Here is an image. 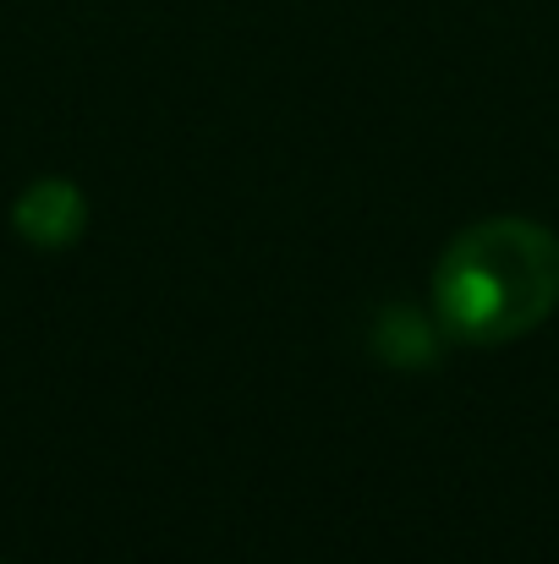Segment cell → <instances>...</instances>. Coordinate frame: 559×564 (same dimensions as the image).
Instances as JSON below:
<instances>
[{"mask_svg":"<svg viewBox=\"0 0 559 564\" xmlns=\"http://www.w3.org/2000/svg\"><path fill=\"white\" fill-rule=\"evenodd\" d=\"M433 307L472 346L533 335L559 307V236L510 214L461 230L433 269Z\"/></svg>","mask_w":559,"mask_h":564,"instance_id":"obj_1","label":"cell"},{"mask_svg":"<svg viewBox=\"0 0 559 564\" xmlns=\"http://www.w3.org/2000/svg\"><path fill=\"white\" fill-rule=\"evenodd\" d=\"M11 225H17V236H22L28 247H39V252H66V247L83 236V225H88V197H83V187H72V182H61V176H44V182H33V187L17 197Z\"/></svg>","mask_w":559,"mask_h":564,"instance_id":"obj_2","label":"cell"}]
</instances>
